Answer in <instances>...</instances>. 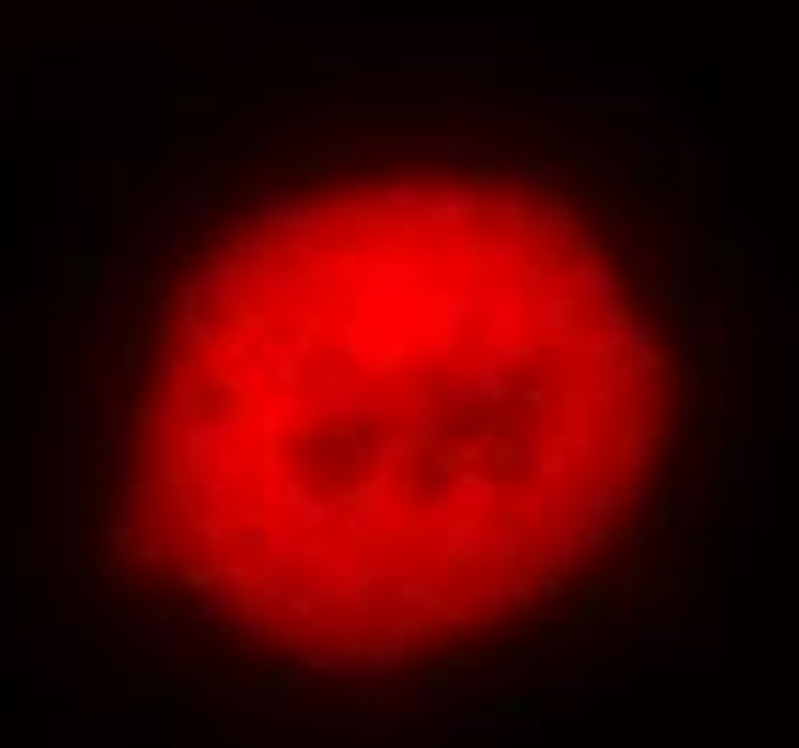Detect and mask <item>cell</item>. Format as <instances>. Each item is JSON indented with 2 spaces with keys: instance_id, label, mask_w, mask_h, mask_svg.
I'll list each match as a JSON object with an SVG mask.
<instances>
[{
  "instance_id": "6da1fadb",
  "label": "cell",
  "mask_w": 799,
  "mask_h": 748,
  "mask_svg": "<svg viewBox=\"0 0 799 748\" xmlns=\"http://www.w3.org/2000/svg\"><path fill=\"white\" fill-rule=\"evenodd\" d=\"M708 421L639 110L311 87L144 190L75 328L69 587L190 697L414 714L639 599L702 501Z\"/></svg>"
}]
</instances>
